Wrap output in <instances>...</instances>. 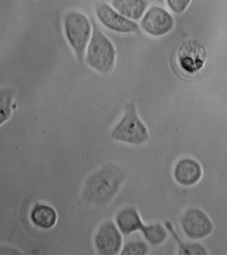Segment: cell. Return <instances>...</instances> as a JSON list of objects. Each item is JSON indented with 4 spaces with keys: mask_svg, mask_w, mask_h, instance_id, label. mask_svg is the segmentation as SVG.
<instances>
[{
    "mask_svg": "<svg viewBox=\"0 0 227 255\" xmlns=\"http://www.w3.org/2000/svg\"><path fill=\"white\" fill-rule=\"evenodd\" d=\"M185 235L193 240L206 238L213 232V224L208 215L199 208L187 210L181 219Z\"/></svg>",
    "mask_w": 227,
    "mask_h": 255,
    "instance_id": "obj_7",
    "label": "cell"
},
{
    "mask_svg": "<svg viewBox=\"0 0 227 255\" xmlns=\"http://www.w3.org/2000/svg\"><path fill=\"white\" fill-rule=\"evenodd\" d=\"M207 59V50L198 41L191 40L183 43L177 53V61L181 70L189 74L202 70Z\"/></svg>",
    "mask_w": 227,
    "mask_h": 255,
    "instance_id": "obj_8",
    "label": "cell"
},
{
    "mask_svg": "<svg viewBox=\"0 0 227 255\" xmlns=\"http://www.w3.org/2000/svg\"><path fill=\"white\" fill-rule=\"evenodd\" d=\"M174 25L173 15L167 9L156 5L147 9L141 21L142 30L153 37L168 34Z\"/></svg>",
    "mask_w": 227,
    "mask_h": 255,
    "instance_id": "obj_6",
    "label": "cell"
},
{
    "mask_svg": "<svg viewBox=\"0 0 227 255\" xmlns=\"http://www.w3.org/2000/svg\"><path fill=\"white\" fill-rule=\"evenodd\" d=\"M202 175L203 169L200 164L191 158H184L177 162L173 171L177 183L186 187L198 183Z\"/></svg>",
    "mask_w": 227,
    "mask_h": 255,
    "instance_id": "obj_10",
    "label": "cell"
},
{
    "mask_svg": "<svg viewBox=\"0 0 227 255\" xmlns=\"http://www.w3.org/2000/svg\"><path fill=\"white\" fill-rule=\"evenodd\" d=\"M141 231L147 242L153 246L163 244L167 238V230L159 223L149 225H144Z\"/></svg>",
    "mask_w": 227,
    "mask_h": 255,
    "instance_id": "obj_15",
    "label": "cell"
},
{
    "mask_svg": "<svg viewBox=\"0 0 227 255\" xmlns=\"http://www.w3.org/2000/svg\"><path fill=\"white\" fill-rule=\"evenodd\" d=\"M191 2V0H167L170 9L177 14H181L186 11Z\"/></svg>",
    "mask_w": 227,
    "mask_h": 255,
    "instance_id": "obj_18",
    "label": "cell"
},
{
    "mask_svg": "<svg viewBox=\"0 0 227 255\" xmlns=\"http://www.w3.org/2000/svg\"><path fill=\"white\" fill-rule=\"evenodd\" d=\"M94 244L100 255H117L122 248L123 237L112 221H106L99 227L95 236Z\"/></svg>",
    "mask_w": 227,
    "mask_h": 255,
    "instance_id": "obj_9",
    "label": "cell"
},
{
    "mask_svg": "<svg viewBox=\"0 0 227 255\" xmlns=\"http://www.w3.org/2000/svg\"><path fill=\"white\" fill-rule=\"evenodd\" d=\"M165 227L170 233L172 234L173 238L178 243L179 247V255H207V249L203 245L199 243H184L181 241L175 231L174 227L170 222L165 223Z\"/></svg>",
    "mask_w": 227,
    "mask_h": 255,
    "instance_id": "obj_16",
    "label": "cell"
},
{
    "mask_svg": "<svg viewBox=\"0 0 227 255\" xmlns=\"http://www.w3.org/2000/svg\"><path fill=\"white\" fill-rule=\"evenodd\" d=\"M125 178V172L121 167L114 165H107L87 180L83 198L87 202L94 204H107L119 191Z\"/></svg>",
    "mask_w": 227,
    "mask_h": 255,
    "instance_id": "obj_1",
    "label": "cell"
},
{
    "mask_svg": "<svg viewBox=\"0 0 227 255\" xmlns=\"http://www.w3.org/2000/svg\"><path fill=\"white\" fill-rule=\"evenodd\" d=\"M148 252V247L143 241H135L127 243L123 247L121 255H145Z\"/></svg>",
    "mask_w": 227,
    "mask_h": 255,
    "instance_id": "obj_17",
    "label": "cell"
},
{
    "mask_svg": "<svg viewBox=\"0 0 227 255\" xmlns=\"http://www.w3.org/2000/svg\"><path fill=\"white\" fill-rule=\"evenodd\" d=\"M115 222L120 232L125 235L141 231L145 225L137 209L134 207H125L120 211L116 215Z\"/></svg>",
    "mask_w": 227,
    "mask_h": 255,
    "instance_id": "obj_12",
    "label": "cell"
},
{
    "mask_svg": "<svg viewBox=\"0 0 227 255\" xmlns=\"http://www.w3.org/2000/svg\"><path fill=\"white\" fill-rule=\"evenodd\" d=\"M31 223L37 228L49 230L58 223V215L56 210L50 205L37 203L33 205L29 213Z\"/></svg>",
    "mask_w": 227,
    "mask_h": 255,
    "instance_id": "obj_11",
    "label": "cell"
},
{
    "mask_svg": "<svg viewBox=\"0 0 227 255\" xmlns=\"http://www.w3.org/2000/svg\"><path fill=\"white\" fill-rule=\"evenodd\" d=\"M15 94L16 90L13 87L0 89V127L11 118Z\"/></svg>",
    "mask_w": 227,
    "mask_h": 255,
    "instance_id": "obj_14",
    "label": "cell"
},
{
    "mask_svg": "<svg viewBox=\"0 0 227 255\" xmlns=\"http://www.w3.org/2000/svg\"><path fill=\"white\" fill-rule=\"evenodd\" d=\"M92 26V37L84 59L97 72L104 75L110 74L115 68L117 58L115 45L94 21Z\"/></svg>",
    "mask_w": 227,
    "mask_h": 255,
    "instance_id": "obj_2",
    "label": "cell"
},
{
    "mask_svg": "<svg viewBox=\"0 0 227 255\" xmlns=\"http://www.w3.org/2000/svg\"><path fill=\"white\" fill-rule=\"evenodd\" d=\"M111 137L115 141L141 145L149 139L147 128L137 114L133 102L126 104L123 116L114 128Z\"/></svg>",
    "mask_w": 227,
    "mask_h": 255,
    "instance_id": "obj_4",
    "label": "cell"
},
{
    "mask_svg": "<svg viewBox=\"0 0 227 255\" xmlns=\"http://www.w3.org/2000/svg\"><path fill=\"white\" fill-rule=\"evenodd\" d=\"M95 13L100 23L110 30L124 34L141 32L140 27L135 21L124 17L108 3H97Z\"/></svg>",
    "mask_w": 227,
    "mask_h": 255,
    "instance_id": "obj_5",
    "label": "cell"
},
{
    "mask_svg": "<svg viewBox=\"0 0 227 255\" xmlns=\"http://www.w3.org/2000/svg\"><path fill=\"white\" fill-rule=\"evenodd\" d=\"M65 36L80 62L84 61L87 47L92 37V21L84 13L71 10L63 19Z\"/></svg>",
    "mask_w": 227,
    "mask_h": 255,
    "instance_id": "obj_3",
    "label": "cell"
},
{
    "mask_svg": "<svg viewBox=\"0 0 227 255\" xmlns=\"http://www.w3.org/2000/svg\"><path fill=\"white\" fill-rule=\"evenodd\" d=\"M148 5L147 0H112V6L116 11L134 21L142 18Z\"/></svg>",
    "mask_w": 227,
    "mask_h": 255,
    "instance_id": "obj_13",
    "label": "cell"
}]
</instances>
